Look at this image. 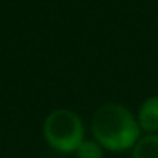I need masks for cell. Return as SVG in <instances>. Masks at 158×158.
I'll list each match as a JSON object with an SVG mask.
<instances>
[{"instance_id":"6da1fadb","label":"cell","mask_w":158,"mask_h":158,"mask_svg":"<svg viewBox=\"0 0 158 158\" xmlns=\"http://www.w3.org/2000/svg\"><path fill=\"white\" fill-rule=\"evenodd\" d=\"M90 131L94 139L106 151L112 153L133 150L143 136L136 114L117 102H107L94 112Z\"/></svg>"},{"instance_id":"7a4b0ae2","label":"cell","mask_w":158,"mask_h":158,"mask_svg":"<svg viewBox=\"0 0 158 158\" xmlns=\"http://www.w3.org/2000/svg\"><path fill=\"white\" fill-rule=\"evenodd\" d=\"M44 139L60 153H75L85 139L83 121L72 109H55L48 114L43 124Z\"/></svg>"},{"instance_id":"3957f363","label":"cell","mask_w":158,"mask_h":158,"mask_svg":"<svg viewBox=\"0 0 158 158\" xmlns=\"http://www.w3.org/2000/svg\"><path fill=\"white\" fill-rule=\"evenodd\" d=\"M136 119L144 134L158 133V95H150L139 104Z\"/></svg>"},{"instance_id":"277c9868","label":"cell","mask_w":158,"mask_h":158,"mask_svg":"<svg viewBox=\"0 0 158 158\" xmlns=\"http://www.w3.org/2000/svg\"><path fill=\"white\" fill-rule=\"evenodd\" d=\"M133 158H158V133L143 134L131 150Z\"/></svg>"},{"instance_id":"5b68a950","label":"cell","mask_w":158,"mask_h":158,"mask_svg":"<svg viewBox=\"0 0 158 158\" xmlns=\"http://www.w3.org/2000/svg\"><path fill=\"white\" fill-rule=\"evenodd\" d=\"M104 151L106 150L95 139H83L75 153L78 158H104Z\"/></svg>"}]
</instances>
